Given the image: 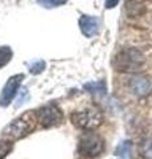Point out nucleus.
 <instances>
[{"mask_svg": "<svg viewBox=\"0 0 152 159\" xmlns=\"http://www.w3.org/2000/svg\"><path fill=\"white\" fill-rule=\"evenodd\" d=\"M145 57L139 49L126 48L122 49L114 58V66L119 72H138L143 68Z\"/></svg>", "mask_w": 152, "mask_h": 159, "instance_id": "nucleus-1", "label": "nucleus"}, {"mask_svg": "<svg viewBox=\"0 0 152 159\" xmlns=\"http://www.w3.org/2000/svg\"><path fill=\"white\" fill-rule=\"evenodd\" d=\"M103 121V116L97 107H85L83 110L70 113V122L82 130H94Z\"/></svg>", "mask_w": 152, "mask_h": 159, "instance_id": "nucleus-2", "label": "nucleus"}, {"mask_svg": "<svg viewBox=\"0 0 152 159\" xmlns=\"http://www.w3.org/2000/svg\"><path fill=\"white\" fill-rule=\"evenodd\" d=\"M36 122H38L36 113H27L12 121L11 125L7 127L6 134L11 139H21L35 130Z\"/></svg>", "mask_w": 152, "mask_h": 159, "instance_id": "nucleus-3", "label": "nucleus"}, {"mask_svg": "<svg viewBox=\"0 0 152 159\" xmlns=\"http://www.w3.org/2000/svg\"><path fill=\"white\" fill-rule=\"evenodd\" d=\"M105 150V141L97 133H85L80 138L78 154L86 158H95Z\"/></svg>", "mask_w": 152, "mask_h": 159, "instance_id": "nucleus-4", "label": "nucleus"}, {"mask_svg": "<svg viewBox=\"0 0 152 159\" xmlns=\"http://www.w3.org/2000/svg\"><path fill=\"white\" fill-rule=\"evenodd\" d=\"M36 117L38 123L42 127H53L57 126L62 122V111L60 110V107L54 103H49L40 107L36 111Z\"/></svg>", "mask_w": 152, "mask_h": 159, "instance_id": "nucleus-5", "label": "nucleus"}, {"mask_svg": "<svg viewBox=\"0 0 152 159\" xmlns=\"http://www.w3.org/2000/svg\"><path fill=\"white\" fill-rule=\"evenodd\" d=\"M23 80H24V74H15L6 82V85H4L2 90V94H0V106L6 107L12 102L15 96L20 90Z\"/></svg>", "mask_w": 152, "mask_h": 159, "instance_id": "nucleus-6", "label": "nucleus"}, {"mask_svg": "<svg viewBox=\"0 0 152 159\" xmlns=\"http://www.w3.org/2000/svg\"><path fill=\"white\" fill-rule=\"evenodd\" d=\"M128 89L136 97H145L152 92V80L143 76H134L128 78Z\"/></svg>", "mask_w": 152, "mask_h": 159, "instance_id": "nucleus-7", "label": "nucleus"}, {"mask_svg": "<svg viewBox=\"0 0 152 159\" xmlns=\"http://www.w3.org/2000/svg\"><path fill=\"white\" fill-rule=\"evenodd\" d=\"M80 29L85 37H94L99 32V19L89 15H82L80 17Z\"/></svg>", "mask_w": 152, "mask_h": 159, "instance_id": "nucleus-8", "label": "nucleus"}, {"mask_svg": "<svg viewBox=\"0 0 152 159\" xmlns=\"http://www.w3.org/2000/svg\"><path fill=\"white\" fill-rule=\"evenodd\" d=\"M85 90L91 94H105L106 92V84L103 81H91L83 85Z\"/></svg>", "mask_w": 152, "mask_h": 159, "instance_id": "nucleus-9", "label": "nucleus"}, {"mask_svg": "<svg viewBox=\"0 0 152 159\" xmlns=\"http://www.w3.org/2000/svg\"><path fill=\"white\" fill-rule=\"evenodd\" d=\"M139 152L143 159H152V137H148L141 141L139 145Z\"/></svg>", "mask_w": 152, "mask_h": 159, "instance_id": "nucleus-10", "label": "nucleus"}, {"mask_svg": "<svg viewBox=\"0 0 152 159\" xmlns=\"http://www.w3.org/2000/svg\"><path fill=\"white\" fill-rule=\"evenodd\" d=\"M12 56H13V52L9 47H7V45L0 47V69L4 68L9 61H11Z\"/></svg>", "mask_w": 152, "mask_h": 159, "instance_id": "nucleus-11", "label": "nucleus"}, {"mask_svg": "<svg viewBox=\"0 0 152 159\" xmlns=\"http://www.w3.org/2000/svg\"><path fill=\"white\" fill-rule=\"evenodd\" d=\"M46 68V64L44 60H37V61L32 62L31 65H29V72L32 74H40L44 72V69Z\"/></svg>", "mask_w": 152, "mask_h": 159, "instance_id": "nucleus-12", "label": "nucleus"}, {"mask_svg": "<svg viewBox=\"0 0 152 159\" xmlns=\"http://www.w3.org/2000/svg\"><path fill=\"white\" fill-rule=\"evenodd\" d=\"M36 2L45 8H56V7L63 6L67 0H36Z\"/></svg>", "mask_w": 152, "mask_h": 159, "instance_id": "nucleus-13", "label": "nucleus"}, {"mask_svg": "<svg viewBox=\"0 0 152 159\" xmlns=\"http://www.w3.org/2000/svg\"><path fill=\"white\" fill-rule=\"evenodd\" d=\"M130 152H131V142H122L115 150V154L118 157H127Z\"/></svg>", "mask_w": 152, "mask_h": 159, "instance_id": "nucleus-14", "label": "nucleus"}, {"mask_svg": "<svg viewBox=\"0 0 152 159\" xmlns=\"http://www.w3.org/2000/svg\"><path fill=\"white\" fill-rule=\"evenodd\" d=\"M11 150H12V142L11 141H3V139H0V159L6 158Z\"/></svg>", "mask_w": 152, "mask_h": 159, "instance_id": "nucleus-15", "label": "nucleus"}, {"mask_svg": "<svg viewBox=\"0 0 152 159\" xmlns=\"http://www.w3.org/2000/svg\"><path fill=\"white\" fill-rule=\"evenodd\" d=\"M28 98H29L28 90H27L25 88H20V90H19V97H17V101H16V103H15V106H16V107L21 106Z\"/></svg>", "mask_w": 152, "mask_h": 159, "instance_id": "nucleus-16", "label": "nucleus"}, {"mask_svg": "<svg viewBox=\"0 0 152 159\" xmlns=\"http://www.w3.org/2000/svg\"><path fill=\"white\" fill-rule=\"evenodd\" d=\"M119 2H120V0H106V2H105V7L107 9H111V8L116 7V4Z\"/></svg>", "mask_w": 152, "mask_h": 159, "instance_id": "nucleus-17", "label": "nucleus"}]
</instances>
